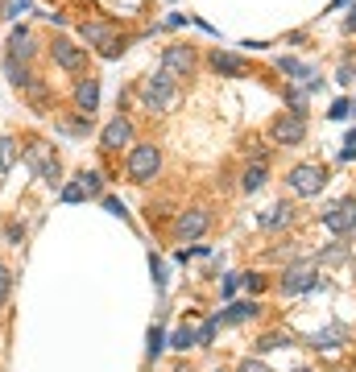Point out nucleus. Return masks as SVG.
Returning <instances> with one entry per match:
<instances>
[{
    "instance_id": "obj_8",
    "label": "nucleus",
    "mask_w": 356,
    "mask_h": 372,
    "mask_svg": "<svg viewBox=\"0 0 356 372\" xmlns=\"http://www.w3.org/2000/svg\"><path fill=\"white\" fill-rule=\"evenodd\" d=\"M129 145H133V120H129V116H112V120L100 128V149L120 153V149H129Z\"/></svg>"
},
{
    "instance_id": "obj_15",
    "label": "nucleus",
    "mask_w": 356,
    "mask_h": 372,
    "mask_svg": "<svg viewBox=\"0 0 356 372\" xmlns=\"http://www.w3.org/2000/svg\"><path fill=\"white\" fill-rule=\"evenodd\" d=\"M278 70H282L286 79H294V83H307L311 91L319 87V79H315V70H311L307 62H299V58H278Z\"/></svg>"
},
{
    "instance_id": "obj_17",
    "label": "nucleus",
    "mask_w": 356,
    "mask_h": 372,
    "mask_svg": "<svg viewBox=\"0 0 356 372\" xmlns=\"http://www.w3.org/2000/svg\"><path fill=\"white\" fill-rule=\"evenodd\" d=\"M212 66H216V75H232V79H241L249 66H245V58L241 54H228V50H216L212 54Z\"/></svg>"
},
{
    "instance_id": "obj_38",
    "label": "nucleus",
    "mask_w": 356,
    "mask_h": 372,
    "mask_svg": "<svg viewBox=\"0 0 356 372\" xmlns=\"http://www.w3.org/2000/svg\"><path fill=\"white\" fill-rule=\"evenodd\" d=\"M348 29H356V8H353V17H348Z\"/></svg>"
},
{
    "instance_id": "obj_32",
    "label": "nucleus",
    "mask_w": 356,
    "mask_h": 372,
    "mask_svg": "<svg viewBox=\"0 0 356 372\" xmlns=\"http://www.w3.org/2000/svg\"><path fill=\"white\" fill-rule=\"evenodd\" d=\"M33 8V0H12L8 4V17H21V12H29Z\"/></svg>"
},
{
    "instance_id": "obj_2",
    "label": "nucleus",
    "mask_w": 356,
    "mask_h": 372,
    "mask_svg": "<svg viewBox=\"0 0 356 372\" xmlns=\"http://www.w3.org/2000/svg\"><path fill=\"white\" fill-rule=\"evenodd\" d=\"M158 170H162V149H158L153 141H141V145L129 149V157H124V174H129L133 182H153Z\"/></svg>"
},
{
    "instance_id": "obj_26",
    "label": "nucleus",
    "mask_w": 356,
    "mask_h": 372,
    "mask_svg": "<svg viewBox=\"0 0 356 372\" xmlns=\"http://www.w3.org/2000/svg\"><path fill=\"white\" fill-rule=\"evenodd\" d=\"M12 157H17V141L0 137V170H8V166H12Z\"/></svg>"
},
{
    "instance_id": "obj_11",
    "label": "nucleus",
    "mask_w": 356,
    "mask_h": 372,
    "mask_svg": "<svg viewBox=\"0 0 356 372\" xmlns=\"http://www.w3.org/2000/svg\"><path fill=\"white\" fill-rule=\"evenodd\" d=\"M207 224H212V211H207V207H187V211L174 219V236H178V240H195V236L207 232Z\"/></svg>"
},
{
    "instance_id": "obj_1",
    "label": "nucleus",
    "mask_w": 356,
    "mask_h": 372,
    "mask_svg": "<svg viewBox=\"0 0 356 372\" xmlns=\"http://www.w3.org/2000/svg\"><path fill=\"white\" fill-rule=\"evenodd\" d=\"M137 95H141L145 112H158V116H162V112H170V104L178 99V83H174L170 70H158V75H145V79H141Z\"/></svg>"
},
{
    "instance_id": "obj_39",
    "label": "nucleus",
    "mask_w": 356,
    "mask_h": 372,
    "mask_svg": "<svg viewBox=\"0 0 356 372\" xmlns=\"http://www.w3.org/2000/svg\"><path fill=\"white\" fill-rule=\"evenodd\" d=\"M294 372H311V369H294Z\"/></svg>"
},
{
    "instance_id": "obj_4",
    "label": "nucleus",
    "mask_w": 356,
    "mask_h": 372,
    "mask_svg": "<svg viewBox=\"0 0 356 372\" xmlns=\"http://www.w3.org/2000/svg\"><path fill=\"white\" fill-rule=\"evenodd\" d=\"M79 37L87 41V46H95L104 58H120L124 54V41L112 33V25H104V21H83L79 25Z\"/></svg>"
},
{
    "instance_id": "obj_5",
    "label": "nucleus",
    "mask_w": 356,
    "mask_h": 372,
    "mask_svg": "<svg viewBox=\"0 0 356 372\" xmlns=\"http://www.w3.org/2000/svg\"><path fill=\"white\" fill-rule=\"evenodd\" d=\"M270 137H274L278 145H286V149L303 145V141H307V116H303V112H286V116H278V120L270 124Z\"/></svg>"
},
{
    "instance_id": "obj_18",
    "label": "nucleus",
    "mask_w": 356,
    "mask_h": 372,
    "mask_svg": "<svg viewBox=\"0 0 356 372\" xmlns=\"http://www.w3.org/2000/svg\"><path fill=\"white\" fill-rule=\"evenodd\" d=\"M290 219H294V207H290V203H274V207L261 215V228H265V232H278V228H286Z\"/></svg>"
},
{
    "instance_id": "obj_23",
    "label": "nucleus",
    "mask_w": 356,
    "mask_h": 372,
    "mask_svg": "<svg viewBox=\"0 0 356 372\" xmlns=\"http://www.w3.org/2000/svg\"><path fill=\"white\" fill-rule=\"evenodd\" d=\"M58 199H62V203H83V199H87V190H83V186H79V178H75V182H62V186H58Z\"/></svg>"
},
{
    "instance_id": "obj_13",
    "label": "nucleus",
    "mask_w": 356,
    "mask_h": 372,
    "mask_svg": "<svg viewBox=\"0 0 356 372\" xmlns=\"http://www.w3.org/2000/svg\"><path fill=\"white\" fill-rule=\"evenodd\" d=\"M75 108H79V112H87V116L100 108V79H91V75H87V79H79V87H75Z\"/></svg>"
},
{
    "instance_id": "obj_33",
    "label": "nucleus",
    "mask_w": 356,
    "mask_h": 372,
    "mask_svg": "<svg viewBox=\"0 0 356 372\" xmlns=\"http://www.w3.org/2000/svg\"><path fill=\"white\" fill-rule=\"evenodd\" d=\"M344 257H348V248H344V244H340V248H328V253H324V261H328V265H336V261H344Z\"/></svg>"
},
{
    "instance_id": "obj_9",
    "label": "nucleus",
    "mask_w": 356,
    "mask_h": 372,
    "mask_svg": "<svg viewBox=\"0 0 356 372\" xmlns=\"http://www.w3.org/2000/svg\"><path fill=\"white\" fill-rule=\"evenodd\" d=\"M315 286H324L319 277H315V265L311 261H303V265H290L286 273H282V282H278V290L290 298V294H303V290H315Z\"/></svg>"
},
{
    "instance_id": "obj_40",
    "label": "nucleus",
    "mask_w": 356,
    "mask_h": 372,
    "mask_svg": "<svg viewBox=\"0 0 356 372\" xmlns=\"http://www.w3.org/2000/svg\"><path fill=\"white\" fill-rule=\"evenodd\" d=\"M216 372H224V369H216Z\"/></svg>"
},
{
    "instance_id": "obj_37",
    "label": "nucleus",
    "mask_w": 356,
    "mask_h": 372,
    "mask_svg": "<svg viewBox=\"0 0 356 372\" xmlns=\"http://www.w3.org/2000/svg\"><path fill=\"white\" fill-rule=\"evenodd\" d=\"M236 286H241V277H228V282H224V298H232V294H236Z\"/></svg>"
},
{
    "instance_id": "obj_21",
    "label": "nucleus",
    "mask_w": 356,
    "mask_h": 372,
    "mask_svg": "<svg viewBox=\"0 0 356 372\" xmlns=\"http://www.w3.org/2000/svg\"><path fill=\"white\" fill-rule=\"evenodd\" d=\"M241 186H245L249 195H253V190H261V186H265V166H261V161H257V166H249V170H245V178H241Z\"/></svg>"
},
{
    "instance_id": "obj_16",
    "label": "nucleus",
    "mask_w": 356,
    "mask_h": 372,
    "mask_svg": "<svg viewBox=\"0 0 356 372\" xmlns=\"http://www.w3.org/2000/svg\"><path fill=\"white\" fill-rule=\"evenodd\" d=\"M340 344H348V327L344 323H332V327H324V331L311 335V348H324V352H332Z\"/></svg>"
},
{
    "instance_id": "obj_7",
    "label": "nucleus",
    "mask_w": 356,
    "mask_h": 372,
    "mask_svg": "<svg viewBox=\"0 0 356 372\" xmlns=\"http://www.w3.org/2000/svg\"><path fill=\"white\" fill-rule=\"evenodd\" d=\"M50 58H54L66 75H83V70H87V50L75 46L71 37H54V41H50Z\"/></svg>"
},
{
    "instance_id": "obj_29",
    "label": "nucleus",
    "mask_w": 356,
    "mask_h": 372,
    "mask_svg": "<svg viewBox=\"0 0 356 372\" xmlns=\"http://www.w3.org/2000/svg\"><path fill=\"white\" fill-rule=\"evenodd\" d=\"M21 236H25V224H17V219H12V224L4 228V240H8V244H17Z\"/></svg>"
},
{
    "instance_id": "obj_10",
    "label": "nucleus",
    "mask_w": 356,
    "mask_h": 372,
    "mask_svg": "<svg viewBox=\"0 0 356 372\" xmlns=\"http://www.w3.org/2000/svg\"><path fill=\"white\" fill-rule=\"evenodd\" d=\"M324 228H328L332 236H353L356 232V199H344V203L328 207V211H324Z\"/></svg>"
},
{
    "instance_id": "obj_28",
    "label": "nucleus",
    "mask_w": 356,
    "mask_h": 372,
    "mask_svg": "<svg viewBox=\"0 0 356 372\" xmlns=\"http://www.w3.org/2000/svg\"><path fill=\"white\" fill-rule=\"evenodd\" d=\"M104 207H108L112 215H120V219H129V211H124V203H120V199H112V195H104Z\"/></svg>"
},
{
    "instance_id": "obj_3",
    "label": "nucleus",
    "mask_w": 356,
    "mask_h": 372,
    "mask_svg": "<svg viewBox=\"0 0 356 372\" xmlns=\"http://www.w3.org/2000/svg\"><path fill=\"white\" fill-rule=\"evenodd\" d=\"M25 157H29L33 174H37L46 186H62V166H58V153H54V145H46V141H33V145L25 149Z\"/></svg>"
},
{
    "instance_id": "obj_6",
    "label": "nucleus",
    "mask_w": 356,
    "mask_h": 372,
    "mask_svg": "<svg viewBox=\"0 0 356 372\" xmlns=\"http://www.w3.org/2000/svg\"><path fill=\"white\" fill-rule=\"evenodd\" d=\"M286 182H290V190H294V195L311 199V195H319V190H324V182H328V170H324L319 161H307V166H294Z\"/></svg>"
},
{
    "instance_id": "obj_20",
    "label": "nucleus",
    "mask_w": 356,
    "mask_h": 372,
    "mask_svg": "<svg viewBox=\"0 0 356 372\" xmlns=\"http://www.w3.org/2000/svg\"><path fill=\"white\" fill-rule=\"evenodd\" d=\"M79 178V186L87 190V199H100L104 195V174L100 170H83V174H75Z\"/></svg>"
},
{
    "instance_id": "obj_30",
    "label": "nucleus",
    "mask_w": 356,
    "mask_h": 372,
    "mask_svg": "<svg viewBox=\"0 0 356 372\" xmlns=\"http://www.w3.org/2000/svg\"><path fill=\"white\" fill-rule=\"evenodd\" d=\"M241 282L249 286V294H257V290H265V277H261V273H245Z\"/></svg>"
},
{
    "instance_id": "obj_35",
    "label": "nucleus",
    "mask_w": 356,
    "mask_h": 372,
    "mask_svg": "<svg viewBox=\"0 0 356 372\" xmlns=\"http://www.w3.org/2000/svg\"><path fill=\"white\" fill-rule=\"evenodd\" d=\"M348 112H353V104H344V99H340V104H336V108H332V116H336V120H344V116H348Z\"/></svg>"
},
{
    "instance_id": "obj_14",
    "label": "nucleus",
    "mask_w": 356,
    "mask_h": 372,
    "mask_svg": "<svg viewBox=\"0 0 356 372\" xmlns=\"http://www.w3.org/2000/svg\"><path fill=\"white\" fill-rule=\"evenodd\" d=\"M33 50H37V46H33V33H29L25 25H17V29L8 33V58L29 62V58H33Z\"/></svg>"
},
{
    "instance_id": "obj_36",
    "label": "nucleus",
    "mask_w": 356,
    "mask_h": 372,
    "mask_svg": "<svg viewBox=\"0 0 356 372\" xmlns=\"http://www.w3.org/2000/svg\"><path fill=\"white\" fill-rule=\"evenodd\" d=\"M241 372H270V369H265L261 360H245V364H241Z\"/></svg>"
},
{
    "instance_id": "obj_34",
    "label": "nucleus",
    "mask_w": 356,
    "mask_h": 372,
    "mask_svg": "<svg viewBox=\"0 0 356 372\" xmlns=\"http://www.w3.org/2000/svg\"><path fill=\"white\" fill-rule=\"evenodd\" d=\"M257 348H261V352H274V348H282V335H261Z\"/></svg>"
},
{
    "instance_id": "obj_25",
    "label": "nucleus",
    "mask_w": 356,
    "mask_h": 372,
    "mask_svg": "<svg viewBox=\"0 0 356 372\" xmlns=\"http://www.w3.org/2000/svg\"><path fill=\"white\" fill-rule=\"evenodd\" d=\"M162 348H166V335H162V327H153V331H149V348H145V356H149V360H158V356H162Z\"/></svg>"
},
{
    "instance_id": "obj_19",
    "label": "nucleus",
    "mask_w": 356,
    "mask_h": 372,
    "mask_svg": "<svg viewBox=\"0 0 356 372\" xmlns=\"http://www.w3.org/2000/svg\"><path fill=\"white\" fill-rule=\"evenodd\" d=\"M257 315H261L257 302H236V306H228L220 319H224V323H249V319H257Z\"/></svg>"
},
{
    "instance_id": "obj_31",
    "label": "nucleus",
    "mask_w": 356,
    "mask_h": 372,
    "mask_svg": "<svg viewBox=\"0 0 356 372\" xmlns=\"http://www.w3.org/2000/svg\"><path fill=\"white\" fill-rule=\"evenodd\" d=\"M340 157H344V161H353V157H356V128L344 137V153H340Z\"/></svg>"
},
{
    "instance_id": "obj_22",
    "label": "nucleus",
    "mask_w": 356,
    "mask_h": 372,
    "mask_svg": "<svg viewBox=\"0 0 356 372\" xmlns=\"http://www.w3.org/2000/svg\"><path fill=\"white\" fill-rule=\"evenodd\" d=\"M220 323H224V319H220V315H212V319H207V323H203V327L195 331V344H199V348H207V344L216 340V331H220Z\"/></svg>"
},
{
    "instance_id": "obj_12",
    "label": "nucleus",
    "mask_w": 356,
    "mask_h": 372,
    "mask_svg": "<svg viewBox=\"0 0 356 372\" xmlns=\"http://www.w3.org/2000/svg\"><path fill=\"white\" fill-rule=\"evenodd\" d=\"M162 70H170L174 79H187L195 70V50L191 46H166L162 50Z\"/></svg>"
},
{
    "instance_id": "obj_24",
    "label": "nucleus",
    "mask_w": 356,
    "mask_h": 372,
    "mask_svg": "<svg viewBox=\"0 0 356 372\" xmlns=\"http://www.w3.org/2000/svg\"><path fill=\"white\" fill-rule=\"evenodd\" d=\"M170 348H178V352H187V348H199V344H195V331H191V327H178V331L170 335Z\"/></svg>"
},
{
    "instance_id": "obj_27",
    "label": "nucleus",
    "mask_w": 356,
    "mask_h": 372,
    "mask_svg": "<svg viewBox=\"0 0 356 372\" xmlns=\"http://www.w3.org/2000/svg\"><path fill=\"white\" fill-rule=\"evenodd\" d=\"M8 290H12V273H8V265H0V306L8 302Z\"/></svg>"
}]
</instances>
